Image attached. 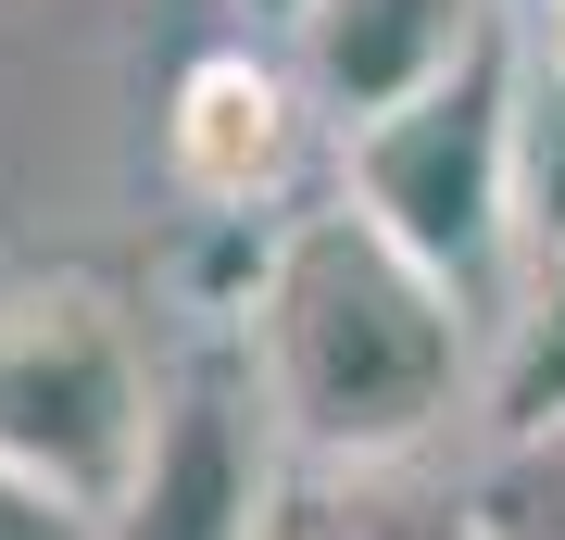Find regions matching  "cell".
<instances>
[{"label":"cell","instance_id":"cell-5","mask_svg":"<svg viewBox=\"0 0 565 540\" xmlns=\"http://www.w3.org/2000/svg\"><path fill=\"white\" fill-rule=\"evenodd\" d=\"M302 114H315L302 63H277V51H252V39L189 51L177 88H163V177H177V201L214 214V226L277 214L289 163H302Z\"/></svg>","mask_w":565,"mask_h":540},{"label":"cell","instance_id":"cell-7","mask_svg":"<svg viewBox=\"0 0 565 540\" xmlns=\"http://www.w3.org/2000/svg\"><path fill=\"white\" fill-rule=\"evenodd\" d=\"M478 415L503 453H565V264H515L478 327Z\"/></svg>","mask_w":565,"mask_h":540},{"label":"cell","instance_id":"cell-1","mask_svg":"<svg viewBox=\"0 0 565 540\" xmlns=\"http://www.w3.org/2000/svg\"><path fill=\"white\" fill-rule=\"evenodd\" d=\"M239 352L302 478H403L478 402V315L415 252H390L352 201L289 214L264 240Z\"/></svg>","mask_w":565,"mask_h":540},{"label":"cell","instance_id":"cell-2","mask_svg":"<svg viewBox=\"0 0 565 540\" xmlns=\"http://www.w3.org/2000/svg\"><path fill=\"white\" fill-rule=\"evenodd\" d=\"M515 51H527V25L503 51H478L452 88H427V100L340 139V201L390 252H415L478 327H490L503 264H515Z\"/></svg>","mask_w":565,"mask_h":540},{"label":"cell","instance_id":"cell-4","mask_svg":"<svg viewBox=\"0 0 565 540\" xmlns=\"http://www.w3.org/2000/svg\"><path fill=\"white\" fill-rule=\"evenodd\" d=\"M302 478H289V441H277V402H264L252 352H189L163 378V415H151V453L126 502L102 516V540H277Z\"/></svg>","mask_w":565,"mask_h":540},{"label":"cell","instance_id":"cell-11","mask_svg":"<svg viewBox=\"0 0 565 540\" xmlns=\"http://www.w3.org/2000/svg\"><path fill=\"white\" fill-rule=\"evenodd\" d=\"M239 13H252V25H277V39H289V25H302V0H239Z\"/></svg>","mask_w":565,"mask_h":540},{"label":"cell","instance_id":"cell-6","mask_svg":"<svg viewBox=\"0 0 565 540\" xmlns=\"http://www.w3.org/2000/svg\"><path fill=\"white\" fill-rule=\"evenodd\" d=\"M503 39H515L503 0H302L289 63H302L315 114H340V139H352V126H377V114H403V100L452 88L465 63L503 51Z\"/></svg>","mask_w":565,"mask_h":540},{"label":"cell","instance_id":"cell-8","mask_svg":"<svg viewBox=\"0 0 565 540\" xmlns=\"http://www.w3.org/2000/svg\"><path fill=\"white\" fill-rule=\"evenodd\" d=\"M515 264H565V51H515Z\"/></svg>","mask_w":565,"mask_h":540},{"label":"cell","instance_id":"cell-9","mask_svg":"<svg viewBox=\"0 0 565 540\" xmlns=\"http://www.w3.org/2000/svg\"><path fill=\"white\" fill-rule=\"evenodd\" d=\"M277 540H490V516L440 502V490H403V478H302Z\"/></svg>","mask_w":565,"mask_h":540},{"label":"cell","instance_id":"cell-13","mask_svg":"<svg viewBox=\"0 0 565 540\" xmlns=\"http://www.w3.org/2000/svg\"><path fill=\"white\" fill-rule=\"evenodd\" d=\"M503 13H515V25H541V13H553V0H503Z\"/></svg>","mask_w":565,"mask_h":540},{"label":"cell","instance_id":"cell-3","mask_svg":"<svg viewBox=\"0 0 565 540\" xmlns=\"http://www.w3.org/2000/svg\"><path fill=\"white\" fill-rule=\"evenodd\" d=\"M151 415H163V378L114 289L88 277L0 289V465L39 502L102 528L151 453Z\"/></svg>","mask_w":565,"mask_h":540},{"label":"cell","instance_id":"cell-12","mask_svg":"<svg viewBox=\"0 0 565 540\" xmlns=\"http://www.w3.org/2000/svg\"><path fill=\"white\" fill-rule=\"evenodd\" d=\"M527 39H541V51H565V0H553V13H541V25H527Z\"/></svg>","mask_w":565,"mask_h":540},{"label":"cell","instance_id":"cell-10","mask_svg":"<svg viewBox=\"0 0 565 540\" xmlns=\"http://www.w3.org/2000/svg\"><path fill=\"white\" fill-rule=\"evenodd\" d=\"M0 540H102V528H88V516H63V502H39L13 465H0Z\"/></svg>","mask_w":565,"mask_h":540}]
</instances>
